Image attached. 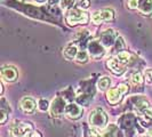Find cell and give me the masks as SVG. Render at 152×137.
<instances>
[{
    "mask_svg": "<svg viewBox=\"0 0 152 137\" xmlns=\"http://www.w3.org/2000/svg\"><path fill=\"white\" fill-rule=\"evenodd\" d=\"M128 91V87L126 85H119L117 88H112L107 91V99L111 104H117L119 103L122 98V95Z\"/></svg>",
    "mask_w": 152,
    "mask_h": 137,
    "instance_id": "cell-3",
    "label": "cell"
},
{
    "mask_svg": "<svg viewBox=\"0 0 152 137\" xmlns=\"http://www.w3.org/2000/svg\"><path fill=\"white\" fill-rule=\"evenodd\" d=\"M57 2H61V0H48V4H49L50 6H54V5H56Z\"/></svg>",
    "mask_w": 152,
    "mask_h": 137,
    "instance_id": "cell-27",
    "label": "cell"
},
{
    "mask_svg": "<svg viewBox=\"0 0 152 137\" xmlns=\"http://www.w3.org/2000/svg\"><path fill=\"white\" fill-rule=\"evenodd\" d=\"M36 102H34V99L31 98V97H28V96H25V97H23L21 99V109L23 110V112H25V113H32L34 110H36Z\"/></svg>",
    "mask_w": 152,
    "mask_h": 137,
    "instance_id": "cell-11",
    "label": "cell"
},
{
    "mask_svg": "<svg viewBox=\"0 0 152 137\" xmlns=\"http://www.w3.org/2000/svg\"><path fill=\"white\" fill-rule=\"evenodd\" d=\"M115 38H117L115 31L112 30V29H109V30L104 31L101 34L99 41H101V44L104 46V47H111V46H113L115 44V41H117Z\"/></svg>",
    "mask_w": 152,
    "mask_h": 137,
    "instance_id": "cell-7",
    "label": "cell"
},
{
    "mask_svg": "<svg viewBox=\"0 0 152 137\" xmlns=\"http://www.w3.org/2000/svg\"><path fill=\"white\" fill-rule=\"evenodd\" d=\"M88 54L93 60H99L105 54V47L99 40H91L88 44Z\"/></svg>",
    "mask_w": 152,
    "mask_h": 137,
    "instance_id": "cell-4",
    "label": "cell"
},
{
    "mask_svg": "<svg viewBox=\"0 0 152 137\" xmlns=\"http://www.w3.org/2000/svg\"><path fill=\"white\" fill-rule=\"evenodd\" d=\"M32 128L33 127L30 122H14L10 127V131L14 137H22L28 131L32 130Z\"/></svg>",
    "mask_w": 152,
    "mask_h": 137,
    "instance_id": "cell-5",
    "label": "cell"
},
{
    "mask_svg": "<svg viewBox=\"0 0 152 137\" xmlns=\"http://www.w3.org/2000/svg\"><path fill=\"white\" fill-rule=\"evenodd\" d=\"M61 7L63 9H72L76 4V0H61Z\"/></svg>",
    "mask_w": 152,
    "mask_h": 137,
    "instance_id": "cell-20",
    "label": "cell"
},
{
    "mask_svg": "<svg viewBox=\"0 0 152 137\" xmlns=\"http://www.w3.org/2000/svg\"><path fill=\"white\" fill-rule=\"evenodd\" d=\"M130 58H132V55H130V53H128V52H119L118 53V55H117V60L120 62L121 64H124L125 66L128 64V62L130 61Z\"/></svg>",
    "mask_w": 152,
    "mask_h": 137,
    "instance_id": "cell-16",
    "label": "cell"
},
{
    "mask_svg": "<svg viewBox=\"0 0 152 137\" xmlns=\"http://www.w3.org/2000/svg\"><path fill=\"white\" fill-rule=\"evenodd\" d=\"M107 122V115L102 109H95L91 112L89 115V123L91 127L102 129L105 127Z\"/></svg>",
    "mask_w": 152,
    "mask_h": 137,
    "instance_id": "cell-2",
    "label": "cell"
},
{
    "mask_svg": "<svg viewBox=\"0 0 152 137\" xmlns=\"http://www.w3.org/2000/svg\"><path fill=\"white\" fill-rule=\"evenodd\" d=\"M113 17H114L113 10H111V9H103V10L95 12L91 15V21H93V23H95V24H99L101 22L111 21V20H113Z\"/></svg>",
    "mask_w": 152,
    "mask_h": 137,
    "instance_id": "cell-6",
    "label": "cell"
},
{
    "mask_svg": "<svg viewBox=\"0 0 152 137\" xmlns=\"http://www.w3.org/2000/svg\"><path fill=\"white\" fill-rule=\"evenodd\" d=\"M48 107H49V103L46 101V99H40L39 101V104H38V109L40 111H42V112H45L48 110Z\"/></svg>",
    "mask_w": 152,
    "mask_h": 137,
    "instance_id": "cell-21",
    "label": "cell"
},
{
    "mask_svg": "<svg viewBox=\"0 0 152 137\" xmlns=\"http://www.w3.org/2000/svg\"><path fill=\"white\" fill-rule=\"evenodd\" d=\"M0 113H1V123H5L6 120H7V111H5V110H2L1 109V111H0Z\"/></svg>",
    "mask_w": 152,
    "mask_h": 137,
    "instance_id": "cell-25",
    "label": "cell"
},
{
    "mask_svg": "<svg viewBox=\"0 0 152 137\" xmlns=\"http://www.w3.org/2000/svg\"><path fill=\"white\" fill-rule=\"evenodd\" d=\"M89 20L88 14L80 8H72L66 14V22L70 25H78V24H86Z\"/></svg>",
    "mask_w": 152,
    "mask_h": 137,
    "instance_id": "cell-1",
    "label": "cell"
},
{
    "mask_svg": "<svg viewBox=\"0 0 152 137\" xmlns=\"http://www.w3.org/2000/svg\"><path fill=\"white\" fill-rule=\"evenodd\" d=\"M29 137H41V135L39 134L38 131H34V133H31L30 135H29Z\"/></svg>",
    "mask_w": 152,
    "mask_h": 137,
    "instance_id": "cell-28",
    "label": "cell"
},
{
    "mask_svg": "<svg viewBox=\"0 0 152 137\" xmlns=\"http://www.w3.org/2000/svg\"><path fill=\"white\" fill-rule=\"evenodd\" d=\"M143 113H144L146 117H149V118H151L152 119V107L149 106L148 109H145L144 111H143Z\"/></svg>",
    "mask_w": 152,
    "mask_h": 137,
    "instance_id": "cell-26",
    "label": "cell"
},
{
    "mask_svg": "<svg viewBox=\"0 0 152 137\" xmlns=\"http://www.w3.org/2000/svg\"><path fill=\"white\" fill-rule=\"evenodd\" d=\"M146 73H148V74L150 76V78H151V81H152V70H150V71H148Z\"/></svg>",
    "mask_w": 152,
    "mask_h": 137,
    "instance_id": "cell-29",
    "label": "cell"
},
{
    "mask_svg": "<svg viewBox=\"0 0 152 137\" xmlns=\"http://www.w3.org/2000/svg\"><path fill=\"white\" fill-rule=\"evenodd\" d=\"M79 53V50H78V47L77 45H69L65 47V49H64V56L68 58V60H76L77 55Z\"/></svg>",
    "mask_w": 152,
    "mask_h": 137,
    "instance_id": "cell-15",
    "label": "cell"
},
{
    "mask_svg": "<svg viewBox=\"0 0 152 137\" xmlns=\"http://www.w3.org/2000/svg\"><path fill=\"white\" fill-rule=\"evenodd\" d=\"M76 61L78 63H86L88 61V52L86 50H79V53L77 55Z\"/></svg>",
    "mask_w": 152,
    "mask_h": 137,
    "instance_id": "cell-19",
    "label": "cell"
},
{
    "mask_svg": "<svg viewBox=\"0 0 152 137\" xmlns=\"http://www.w3.org/2000/svg\"><path fill=\"white\" fill-rule=\"evenodd\" d=\"M115 46H117V49H122L125 47V42L122 41L121 38H117V41H115Z\"/></svg>",
    "mask_w": 152,
    "mask_h": 137,
    "instance_id": "cell-24",
    "label": "cell"
},
{
    "mask_svg": "<svg viewBox=\"0 0 152 137\" xmlns=\"http://www.w3.org/2000/svg\"><path fill=\"white\" fill-rule=\"evenodd\" d=\"M127 6L130 9H136V8H138V1L137 0H128L127 1Z\"/></svg>",
    "mask_w": 152,
    "mask_h": 137,
    "instance_id": "cell-22",
    "label": "cell"
},
{
    "mask_svg": "<svg viewBox=\"0 0 152 137\" xmlns=\"http://www.w3.org/2000/svg\"><path fill=\"white\" fill-rule=\"evenodd\" d=\"M81 113H83V109L79 106L78 104L71 103V104L66 105L65 114L68 115L69 118H71V119H78L81 115Z\"/></svg>",
    "mask_w": 152,
    "mask_h": 137,
    "instance_id": "cell-10",
    "label": "cell"
},
{
    "mask_svg": "<svg viewBox=\"0 0 152 137\" xmlns=\"http://www.w3.org/2000/svg\"><path fill=\"white\" fill-rule=\"evenodd\" d=\"M34 1H37V2H39V4H44V2H46V0H34Z\"/></svg>",
    "mask_w": 152,
    "mask_h": 137,
    "instance_id": "cell-30",
    "label": "cell"
},
{
    "mask_svg": "<svg viewBox=\"0 0 152 137\" xmlns=\"http://www.w3.org/2000/svg\"><path fill=\"white\" fill-rule=\"evenodd\" d=\"M142 137H150L149 135H144V136H142Z\"/></svg>",
    "mask_w": 152,
    "mask_h": 137,
    "instance_id": "cell-31",
    "label": "cell"
},
{
    "mask_svg": "<svg viewBox=\"0 0 152 137\" xmlns=\"http://www.w3.org/2000/svg\"><path fill=\"white\" fill-rule=\"evenodd\" d=\"M138 10L145 15L152 14V0H140L138 1Z\"/></svg>",
    "mask_w": 152,
    "mask_h": 137,
    "instance_id": "cell-14",
    "label": "cell"
},
{
    "mask_svg": "<svg viewBox=\"0 0 152 137\" xmlns=\"http://www.w3.org/2000/svg\"><path fill=\"white\" fill-rule=\"evenodd\" d=\"M110 85H111V79L109 77H102L99 80V82H97V87H99V90L103 91L107 90V88L110 87Z\"/></svg>",
    "mask_w": 152,
    "mask_h": 137,
    "instance_id": "cell-17",
    "label": "cell"
},
{
    "mask_svg": "<svg viewBox=\"0 0 152 137\" xmlns=\"http://www.w3.org/2000/svg\"><path fill=\"white\" fill-rule=\"evenodd\" d=\"M1 78L7 82H13L17 79V71L14 66H4L1 68Z\"/></svg>",
    "mask_w": 152,
    "mask_h": 137,
    "instance_id": "cell-8",
    "label": "cell"
},
{
    "mask_svg": "<svg viewBox=\"0 0 152 137\" xmlns=\"http://www.w3.org/2000/svg\"><path fill=\"white\" fill-rule=\"evenodd\" d=\"M65 109H66L65 102L62 98H56L54 99L53 104L50 105V112L53 115H61L65 112Z\"/></svg>",
    "mask_w": 152,
    "mask_h": 137,
    "instance_id": "cell-9",
    "label": "cell"
},
{
    "mask_svg": "<svg viewBox=\"0 0 152 137\" xmlns=\"http://www.w3.org/2000/svg\"><path fill=\"white\" fill-rule=\"evenodd\" d=\"M114 133H115V127L114 126H110V127H107V129L103 130V131L91 130V137H114Z\"/></svg>",
    "mask_w": 152,
    "mask_h": 137,
    "instance_id": "cell-13",
    "label": "cell"
},
{
    "mask_svg": "<svg viewBox=\"0 0 152 137\" xmlns=\"http://www.w3.org/2000/svg\"><path fill=\"white\" fill-rule=\"evenodd\" d=\"M107 65L110 71H112L114 74H121L122 72L125 71V65L121 64L120 62L115 58H111L107 62Z\"/></svg>",
    "mask_w": 152,
    "mask_h": 137,
    "instance_id": "cell-12",
    "label": "cell"
},
{
    "mask_svg": "<svg viewBox=\"0 0 152 137\" xmlns=\"http://www.w3.org/2000/svg\"><path fill=\"white\" fill-rule=\"evenodd\" d=\"M89 5H91V1L89 0H81L79 2V8L80 9H87V8L89 7Z\"/></svg>",
    "mask_w": 152,
    "mask_h": 137,
    "instance_id": "cell-23",
    "label": "cell"
},
{
    "mask_svg": "<svg viewBox=\"0 0 152 137\" xmlns=\"http://www.w3.org/2000/svg\"><path fill=\"white\" fill-rule=\"evenodd\" d=\"M130 82L133 86H140V85L143 82V76L140 73V72H136L134 73L132 79H130Z\"/></svg>",
    "mask_w": 152,
    "mask_h": 137,
    "instance_id": "cell-18",
    "label": "cell"
}]
</instances>
